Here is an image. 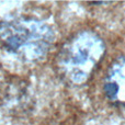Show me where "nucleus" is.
I'll list each match as a JSON object with an SVG mask.
<instances>
[{
    "mask_svg": "<svg viewBox=\"0 0 125 125\" xmlns=\"http://www.w3.org/2000/svg\"><path fill=\"white\" fill-rule=\"evenodd\" d=\"M106 47L99 34L83 30L69 37L56 56V69L62 80L81 86L88 82L103 61Z\"/></svg>",
    "mask_w": 125,
    "mask_h": 125,
    "instance_id": "nucleus-1",
    "label": "nucleus"
},
{
    "mask_svg": "<svg viewBox=\"0 0 125 125\" xmlns=\"http://www.w3.org/2000/svg\"><path fill=\"white\" fill-rule=\"evenodd\" d=\"M55 40L47 23L32 18H15L0 21V43L11 54L26 62L46 57Z\"/></svg>",
    "mask_w": 125,
    "mask_h": 125,
    "instance_id": "nucleus-2",
    "label": "nucleus"
},
{
    "mask_svg": "<svg viewBox=\"0 0 125 125\" xmlns=\"http://www.w3.org/2000/svg\"><path fill=\"white\" fill-rule=\"evenodd\" d=\"M103 91L113 105L125 109V54L117 57L108 68Z\"/></svg>",
    "mask_w": 125,
    "mask_h": 125,
    "instance_id": "nucleus-3",
    "label": "nucleus"
}]
</instances>
